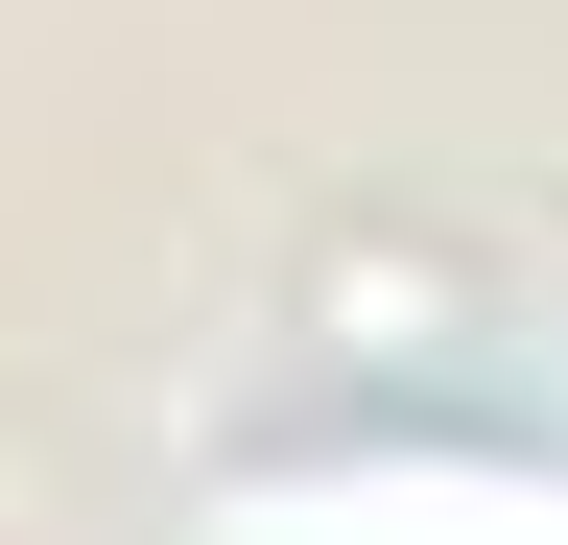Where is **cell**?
I'll return each instance as SVG.
<instances>
[{
  "mask_svg": "<svg viewBox=\"0 0 568 545\" xmlns=\"http://www.w3.org/2000/svg\"><path fill=\"white\" fill-rule=\"evenodd\" d=\"M213 545H568L545 451H284L213 498Z\"/></svg>",
  "mask_w": 568,
  "mask_h": 545,
  "instance_id": "obj_1",
  "label": "cell"
}]
</instances>
